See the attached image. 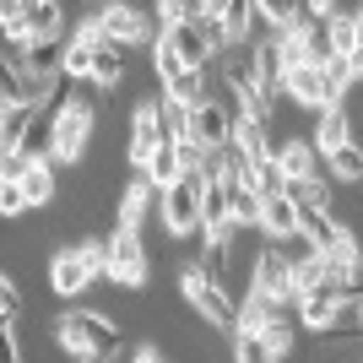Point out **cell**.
Returning a JSON list of instances; mask_svg holds the SVG:
<instances>
[{
	"instance_id": "obj_38",
	"label": "cell",
	"mask_w": 363,
	"mask_h": 363,
	"mask_svg": "<svg viewBox=\"0 0 363 363\" xmlns=\"http://www.w3.org/2000/svg\"><path fill=\"white\" fill-rule=\"evenodd\" d=\"M82 363H114V358H108V352H87Z\"/></svg>"
},
{
	"instance_id": "obj_37",
	"label": "cell",
	"mask_w": 363,
	"mask_h": 363,
	"mask_svg": "<svg viewBox=\"0 0 363 363\" xmlns=\"http://www.w3.org/2000/svg\"><path fill=\"white\" fill-rule=\"evenodd\" d=\"M352 325H358V331H363V298L352 303Z\"/></svg>"
},
{
	"instance_id": "obj_6",
	"label": "cell",
	"mask_w": 363,
	"mask_h": 363,
	"mask_svg": "<svg viewBox=\"0 0 363 363\" xmlns=\"http://www.w3.org/2000/svg\"><path fill=\"white\" fill-rule=\"evenodd\" d=\"M168 147V125H163V98H141L136 114H130V168L147 174V163Z\"/></svg>"
},
{
	"instance_id": "obj_31",
	"label": "cell",
	"mask_w": 363,
	"mask_h": 363,
	"mask_svg": "<svg viewBox=\"0 0 363 363\" xmlns=\"http://www.w3.org/2000/svg\"><path fill=\"white\" fill-rule=\"evenodd\" d=\"M320 282H325V255H315V260H303V266H293V293H315Z\"/></svg>"
},
{
	"instance_id": "obj_24",
	"label": "cell",
	"mask_w": 363,
	"mask_h": 363,
	"mask_svg": "<svg viewBox=\"0 0 363 363\" xmlns=\"http://www.w3.org/2000/svg\"><path fill=\"white\" fill-rule=\"evenodd\" d=\"M228 201H233V228H260V217H266V201H260L244 179L228 184Z\"/></svg>"
},
{
	"instance_id": "obj_8",
	"label": "cell",
	"mask_w": 363,
	"mask_h": 363,
	"mask_svg": "<svg viewBox=\"0 0 363 363\" xmlns=\"http://www.w3.org/2000/svg\"><path fill=\"white\" fill-rule=\"evenodd\" d=\"M250 293L298 309V293H293V266L282 260V250H277V244H266V250L255 255V266H250Z\"/></svg>"
},
{
	"instance_id": "obj_7",
	"label": "cell",
	"mask_w": 363,
	"mask_h": 363,
	"mask_svg": "<svg viewBox=\"0 0 363 363\" xmlns=\"http://www.w3.org/2000/svg\"><path fill=\"white\" fill-rule=\"evenodd\" d=\"M104 44H120V49H141V44H157V22H152V11H141V6H125V0H114V6H104Z\"/></svg>"
},
{
	"instance_id": "obj_20",
	"label": "cell",
	"mask_w": 363,
	"mask_h": 363,
	"mask_svg": "<svg viewBox=\"0 0 363 363\" xmlns=\"http://www.w3.org/2000/svg\"><path fill=\"white\" fill-rule=\"evenodd\" d=\"M244 184H250V190H255L260 201H277V196H288V174H282V163H277V157H260V163H250Z\"/></svg>"
},
{
	"instance_id": "obj_29",
	"label": "cell",
	"mask_w": 363,
	"mask_h": 363,
	"mask_svg": "<svg viewBox=\"0 0 363 363\" xmlns=\"http://www.w3.org/2000/svg\"><path fill=\"white\" fill-rule=\"evenodd\" d=\"M92 65H98V49H92V44H71V49H65V82H71V87H76V82H92Z\"/></svg>"
},
{
	"instance_id": "obj_1",
	"label": "cell",
	"mask_w": 363,
	"mask_h": 363,
	"mask_svg": "<svg viewBox=\"0 0 363 363\" xmlns=\"http://www.w3.org/2000/svg\"><path fill=\"white\" fill-rule=\"evenodd\" d=\"M92 125H98V108H92V98H76V92H65L60 104H55V114H49L44 152H49L60 168H76L82 157H87Z\"/></svg>"
},
{
	"instance_id": "obj_18",
	"label": "cell",
	"mask_w": 363,
	"mask_h": 363,
	"mask_svg": "<svg viewBox=\"0 0 363 363\" xmlns=\"http://www.w3.org/2000/svg\"><path fill=\"white\" fill-rule=\"evenodd\" d=\"M125 71H130V49L104 44V49H98V65H92V87H98V92H120Z\"/></svg>"
},
{
	"instance_id": "obj_12",
	"label": "cell",
	"mask_w": 363,
	"mask_h": 363,
	"mask_svg": "<svg viewBox=\"0 0 363 363\" xmlns=\"http://www.w3.org/2000/svg\"><path fill=\"white\" fill-rule=\"evenodd\" d=\"M157 206H163V190H152L147 174H136V179L120 190V201H114V228H130V233H141V223H147Z\"/></svg>"
},
{
	"instance_id": "obj_22",
	"label": "cell",
	"mask_w": 363,
	"mask_h": 363,
	"mask_svg": "<svg viewBox=\"0 0 363 363\" xmlns=\"http://www.w3.org/2000/svg\"><path fill=\"white\" fill-rule=\"evenodd\" d=\"M255 0H228V11H223V33H228V44H255Z\"/></svg>"
},
{
	"instance_id": "obj_28",
	"label": "cell",
	"mask_w": 363,
	"mask_h": 363,
	"mask_svg": "<svg viewBox=\"0 0 363 363\" xmlns=\"http://www.w3.org/2000/svg\"><path fill=\"white\" fill-rule=\"evenodd\" d=\"M233 363H277V352L260 331H239L233 336Z\"/></svg>"
},
{
	"instance_id": "obj_35",
	"label": "cell",
	"mask_w": 363,
	"mask_h": 363,
	"mask_svg": "<svg viewBox=\"0 0 363 363\" xmlns=\"http://www.w3.org/2000/svg\"><path fill=\"white\" fill-rule=\"evenodd\" d=\"M0 212H6V217L33 212V206H28V190H22V184H0Z\"/></svg>"
},
{
	"instance_id": "obj_25",
	"label": "cell",
	"mask_w": 363,
	"mask_h": 363,
	"mask_svg": "<svg viewBox=\"0 0 363 363\" xmlns=\"http://www.w3.org/2000/svg\"><path fill=\"white\" fill-rule=\"evenodd\" d=\"M147 55H152V76H157V87H163L168 76L190 71V65H184V55H179V44H174V33H163V38H157V44H152Z\"/></svg>"
},
{
	"instance_id": "obj_9",
	"label": "cell",
	"mask_w": 363,
	"mask_h": 363,
	"mask_svg": "<svg viewBox=\"0 0 363 363\" xmlns=\"http://www.w3.org/2000/svg\"><path fill=\"white\" fill-rule=\"evenodd\" d=\"M298 325L303 331H315V336H336V325L352 315V298H342V293H331V288H315V293H303L298 298Z\"/></svg>"
},
{
	"instance_id": "obj_14",
	"label": "cell",
	"mask_w": 363,
	"mask_h": 363,
	"mask_svg": "<svg viewBox=\"0 0 363 363\" xmlns=\"http://www.w3.org/2000/svg\"><path fill=\"white\" fill-rule=\"evenodd\" d=\"M190 136H196L206 152H228V147H233V108L212 98L206 108H196V114H190Z\"/></svg>"
},
{
	"instance_id": "obj_15",
	"label": "cell",
	"mask_w": 363,
	"mask_h": 363,
	"mask_svg": "<svg viewBox=\"0 0 363 363\" xmlns=\"http://www.w3.org/2000/svg\"><path fill=\"white\" fill-rule=\"evenodd\" d=\"M22 190H28V206H33V212H49V206L60 201V163H55V157H38V163L28 168Z\"/></svg>"
},
{
	"instance_id": "obj_33",
	"label": "cell",
	"mask_w": 363,
	"mask_h": 363,
	"mask_svg": "<svg viewBox=\"0 0 363 363\" xmlns=\"http://www.w3.org/2000/svg\"><path fill=\"white\" fill-rule=\"evenodd\" d=\"M277 250H282V260H288V266H303V260H315V255H320V250H315V244H309V239H303V233H293V239H282V244H277Z\"/></svg>"
},
{
	"instance_id": "obj_32",
	"label": "cell",
	"mask_w": 363,
	"mask_h": 363,
	"mask_svg": "<svg viewBox=\"0 0 363 363\" xmlns=\"http://www.w3.org/2000/svg\"><path fill=\"white\" fill-rule=\"evenodd\" d=\"M0 303H6V320H0V325H16V320H22V288H16L11 272L0 277Z\"/></svg>"
},
{
	"instance_id": "obj_13",
	"label": "cell",
	"mask_w": 363,
	"mask_h": 363,
	"mask_svg": "<svg viewBox=\"0 0 363 363\" xmlns=\"http://www.w3.org/2000/svg\"><path fill=\"white\" fill-rule=\"evenodd\" d=\"M157 98L196 114V108H206L217 98V82H212V71H179V76H168L163 87H157Z\"/></svg>"
},
{
	"instance_id": "obj_3",
	"label": "cell",
	"mask_w": 363,
	"mask_h": 363,
	"mask_svg": "<svg viewBox=\"0 0 363 363\" xmlns=\"http://www.w3.org/2000/svg\"><path fill=\"white\" fill-rule=\"evenodd\" d=\"M179 293H184V303H190V315H196L201 325H212V331H223V336H239V303H233V293L217 288L196 260L179 272Z\"/></svg>"
},
{
	"instance_id": "obj_17",
	"label": "cell",
	"mask_w": 363,
	"mask_h": 363,
	"mask_svg": "<svg viewBox=\"0 0 363 363\" xmlns=\"http://www.w3.org/2000/svg\"><path fill=\"white\" fill-rule=\"evenodd\" d=\"M28 33H33V44L71 38V28H65V6H60V0H28Z\"/></svg>"
},
{
	"instance_id": "obj_36",
	"label": "cell",
	"mask_w": 363,
	"mask_h": 363,
	"mask_svg": "<svg viewBox=\"0 0 363 363\" xmlns=\"http://www.w3.org/2000/svg\"><path fill=\"white\" fill-rule=\"evenodd\" d=\"M130 363H174V358H168V352H157L152 342H141V347L130 352Z\"/></svg>"
},
{
	"instance_id": "obj_34",
	"label": "cell",
	"mask_w": 363,
	"mask_h": 363,
	"mask_svg": "<svg viewBox=\"0 0 363 363\" xmlns=\"http://www.w3.org/2000/svg\"><path fill=\"white\" fill-rule=\"evenodd\" d=\"M163 125H168V141H190V108L163 104Z\"/></svg>"
},
{
	"instance_id": "obj_21",
	"label": "cell",
	"mask_w": 363,
	"mask_h": 363,
	"mask_svg": "<svg viewBox=\"0 0 363 363\" xmlns=\"http://www.w3.org/2000/svg\"><path fill=\"white\" fill-rule=\"evenodd\" d=\"M260 233H266V239H272V244L293 239V233H298V206H293L288 196L266 201V217H260Z\"/></svg>"
},
{
	"instance_id": "obj_23",
	"label": "cell",
	"mask_w": 363,
	"mask_h": 363,
	"mask_svg": "<svg viewBox=\"0 0 363 363\" xmlns=\"http://www.w3.org/2000/svg\"><path fill=\"white\" fill-rule=\"evenodd\" d=\"M282 315H293L288 303H272V298H260V293H250V298L239 303V331H266V325L282 320Z\"/></svg>"
},
{
	"instance_id": "obj_4",
	"label": "cell",
	"mask_w": 363,
	"mask_h": 363,
	"mask_svg": "<svg viewBox=\"0 0 363 363\" xmlns=\"http://www.w3.org/2000/svg\"><path fill=\"white\" fill-rule=\"evenodd\" d=\"M147 277H152V255H147V244H141V233L114 228V233H108V277L104 282H114L120 293L141 298V293H147Z\"/></svg>"
},
{
	"instance_id": "obj_19",
	"label": "cell",
	"mask_w": 363,
	"mask_h": 363,
	"mask_svg": "<svg viewBox=\"0 0 363 363\" xmlns=\"http://www.w3.org/2000/svg\"><path fill=\"white\" fill-rule=\"evenodd\" d=\"M33 136V108H0V157H16Z\"/></svg>"
},
{
	"instance_id": "obj_10",
	"label": "cell",
	"mask_w": 363,
	"mask_h": 363,
	"mask_svg": "<svg viewBox=\"0 0 363 363\" xmlns=\"http://www.w3.org/2000/svg\"><path fill=\"white\" fill-rule=\"evenodd\" d=\"M92 282H98V277L87 272V260L76 255L71 244H60V250L49 255V293H55V298H82Z\"/></svg>"
},
{
	"instance_id": "obj_16",
	"label": "cell",
	"mask_w": 363,
	"mask_h": 363,
	"mask_svg": "<svg viewBox=\"0 0 363 363\" xmlns=\"http://www.w3.org/2000/svg\"><path fill=\"white\" fill-rule=\"evenodd\" d=\"M309 141H315L320 157H336L342 147H352V114L347 108H325V114L315 120V136Z\"/></svg>"
},
{
	"instance_id": "obj_2",
	"label": "cell",
	"mask_w": 363,
	"mask_h": 363,
	"mask_svg": "<svg viewBox=\"0 0 363 363\" xmlns=\"http://www.w3.org/2000/svg\"><path fill=\"white\" fill-rule=\"evenodd\" d=\"M120 320L104 315V309H65L55 320V342H60L71 358H87V352H108V358H120Z\"/></svg>"
},
{
	"instance_id": "obj_5",
	"label": "cell",
	"mask_w": 363,
	"mask_h": 363,
	"mask_svg": "<svg viewBox=\"0 0 363 363\" xmlns=\"http://www.w3.org/2000/svg\"><path fill=\"white\" fill-rule=\"evenodd\" d=\"M201 196H206V179L190 174L174 190H163V206H157V223H163L168 239H201Z\"/></svg>"
},
{
	"instance_id": "obj_11",
	"label": "cell",
	"mask_w": 363,
	"mask_h": 363,
	"mask_svg": "<svg viewBox=\"0 0 363 363\" xmlns=\"http://www.w3.org/2000/svg\"><path fill=\"white\" fill-rule=\"evenodd\" d=\"M277 163H282V174H288V184H309V179H331V168H325V157L315 152V141L309 136H288L282 147H277Z\"/></svg>"
},
{
	"instance_id": "obj_26",
	"label": "cell",
	"mask_w": 363,
	"mask_h": 363,
	"mask_svg": "<svg viewBox=\"0 0 363 363\" xmlns=\"http://www.w3.org/2000/svg\"><path fill=\"white\" fill-rule=\"evenodd\" d=\"M331 49H336V60H352L358 55V6H342V16L331 22Z\"/></svg>"
},
{
	"instance_id": "obj_27",
	"label": "cell",
	"mask_w": 363,
	"mask_h": 363,
	"mask_svg": "<svg viewBox=\"0 0 363 363\" xmlns=\"http://www.w3.org/2000/svg\"><path fill=\"white\" fill-rule=\"evenodd\" d=\"M325 168H331L336 184H363V147L352 141V147H342L336 157H325Z\"/></svg>"
},
{
	"instance_id": "obj_30",
	"label": "cell",
	"mask_w": 363,
	"mask_h": 363,
	"mask_svg": "<svg viewBox=\"0 0 363 363\" xmlns=\"http://www.w3.org/2000/svg\"><path fill=\"white\" fill-rule=\"evenodd\" d=\"M0 22H6V38H16V44H33V33H28V0H6Z\"/></svg>"
}]
</instances>
